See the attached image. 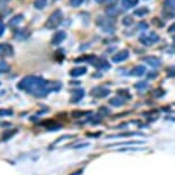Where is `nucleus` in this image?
<instances>
[{
  "label": "nucleus",
  "instance_id": "obj_12",
  "mask_svg": "<svg viewBox=\"0 0 175 175\" xmlns=\"http://www.w3.org/2000/svg\"><path fill=\"white\" fill-rule=\"evenodd\" d=\"M143 61H144L147 64H149L150 66H152V68H158V66L162 64V61L157 56H146L143 59Z\"/></svg>",
  "mask_w": 175,
  "mask_h": 175
},
{
  "label": "nucleus",
  "instance_id": "obj_36",
  "mask_svg": "<svg viewBox=\"0 0 175 175\" xmlns=\"http://www.w3.org/2000/svg\"><path fill=\"white\" fill-rule=\"evenodd\" d=\"M173 40H174V41H175V36H174V37H173Z\"/></svg>",
  "mask_w": 175,
  "mask_h": 175
},
{
  "label": "nucleus",
  "instance_id": "obj_9",
  "mask_svg": "<svg viewBox=\"0 0 175 175\" xmlns=\"http://www.w3.org/2000/svg\"><path fill=\"white\" fill-rule=\"evenodd\" d=\"M66 38V33L64 32V31H56V32L54 33L53 38H52V45H54V46H57V45H59V44L62 43V41H64Z\"/></svg>",
  "mask_w": 175,
  "mask_h": 175
},
{
  "label": "nucleus",
  "instance_id": "obj_28",
  "mask_svg": "<svg viewBox=\"0 0 175 175\" xmlns=\"http://www.w3.org/2000/svg\"><path fill=\"white\" fill-rule=\"evenodd\" d=\"M83 1L84 0H71V5H72L73 7H78L83 3Z\"/></svg>",
  "mask_w": 175,
  "mask_h": 175
},
{
  "label": "nucleus",
  "instance_id": "obj_30",
  "mask_svg": "<svg viewBox=\"0 0 175 175\" xmlns=\"http://www.w3.org/2000/svg\"><path fill=\"white\" fill-rule=\"evenodd\" d=\"M168 76H169V77H175V66H172V68H169Z\"/></svg>",
  "mask_w": 175,
  "mask_h": 175
},
{
  "label": "nucleus",
  "instance_id": "obj_32",
  "mask_svg": "<svg viewBox=\"0 0 175 175\" xmlns=\"http://www.w3.org/2000/svg\"><path fill=\"white\" fill-rule=\"evenodd\" d=\"M139 28H140V29H142V30H147L149 27H148V24H147V23H144V22H141V23L139 24Z\"/></svg>",
  "mask_w": 175,
  "mask_h": 175
},
{
  "label": "nucleus",
  "instance_id": "obj_8",
  "mask_svg": "<svg viewBox=\"0 0 175 175\" xmlns=\"http://www.w3.org/2000/svg\"><path fill=\"white\" fill-rule=\"evenodd\" d=\"M71 102L72 103H77L79 102V101H81L83 100V97L85 96V92H84L83 88H75L71 90Z\"/></svg>",
  "mask_w": 175,
  "mask_h": 175
},
{
  "label": "nucleus",
  "instance_id": "obj_11",
  "mask_svg": "<svg viewBox=\"0 0 175 175\" xmlns=\"http://www.w3.org/2000/svg\"><path fill=\"white\" fill-rule=\"evenodd\" d=\"M120 13H121V9H120V8H119L117 5H110V6L106 9V16L111 17V18H112V17L118 16Z\"/></svg>",
  "mask_w": 175,
  "mask_h": 175
},
{
  "label": "nucleus",
  "instance_id": "obj_3",
  "mask_svg": "<svg viewBox=\"0 0 175 175\" xmlns=\"http://www.w3.org/2000/svg\"><path fill=\"white\" fill-rule=\"evenodd\" d=\"M96 25H99L106 33H112L115 31L113 20L109 16H99L96 18Z\"/></svg>",
  "mask_w": 175,
  "mask_h": 175
},
{
  "label": "nucleus",
  "instance_id": "obj_24",
  "mask_svg": "<svg viewBox=\"0 0 175 175\" xmlns=\"http://www.w3.org/2000/svg\"><path fill=\"white\" fill-rule=\"evenodd\" d=\"M17 133V131L16 129H13V131H9V132H6L5 134L3 135V137H1V140L3 141H7V140H9L10 137H13L15 134Z\"/></svg>",
  "mask_w": 175,
  "mask_h": 175
},
{
  "label": "nucleus",
  "instance_id": "obj_22",
  "mask_svg": "<svg viewBox=\"0 0 175 175\" xmlns=\"http://www.w3.org/2000/svg\"><path fill=\"white\" fill-rule=\"evenodd\" d=\"M33 5H34V7H36L37 9H43V8L46 7L47 0H36Z\"/></svg>",
  "mask_w": 175,
  "mask_h": 175
},
{
  "label": "nucleus",
  "instance_id": "obj_18",
  "mask_svg": "<svg viewBox=\"0 0 175 175\" xmlns=\"http://www.w3.org/2000/svg\"><path fill=\"white\" fill-rule=\"evenodd\" d=\"M133 14H134L135 16L142 17V16H144V15H147V14H149V9L147 7H140V8L134 10V13Z\"/></svg>",
  "mask_w": 175,
  "mask_h": 175
},
{
  "label": "nucleus",
  "instance_id": "obj_16",
  "mask_svg": "<svg viewBox=\"0 0 175 175\" xmlns=\"http://www.w3.org/2000/svg\"><path fill=\"white\" fill-rule=\"evenodd\" d=\"M85 61H87V62L89 63H94L96 61V56L95 55H84V56H80L78 57V59H75V62L78 63V62H85Z\"/></svg>",
  "mask_w": 175,
  "mask_h": 175
},
{
  "label": "nucleus",
  "instance_id": "obj_13",
  "mask_svg": "<svg viewBox=\"0 0 175 175\" xmlns=\"http://www.w3.org/2000/svg\"><path fill=\"white\" fill-rule=\"evenodd\" d=\"M87 72V69L85 66H77V68H73L71 69V71L69 72V75L73 78H77V77H80L85 75Z\"/></svg>",
  "mask_w": 175,
  "mask_h": 175
},
{
  "label": "nucleus",
  "instance_id": "obj_25",
  "mask_svg": "<svg viewBox=\"0 0 175 175\" xmlns=\"http://www.w3.org/2000/svg\"><path fill=\"white\" fill-rule=\"evenodd\" d=\"M136 89H139V90H146L148 88V83L147 81H139V83H136L134 85Z\"/></svg>",
  "mask_w": 175,
  "mask_h": 175
},
{
  "label": "nucleus",
  "instance_id": "obj_4",
  "mask_svg": "<svg viewBox=\"0 0 175 175\" xmlns=\"http://www.w3.org/2000/svg\"><path fill=\"white\" fill-rule=\"evenodd\" d=\"M159 41V36L155 32H150L149 34H142L140 37V43L144 46H151Z\"/></svg>",
  "mask_w": 175,
  "mask_h": 175
},
{
  "label": "nucleus",
  "instance_id": "obj_5",
  "mask_svg": "<svg viewBox=\"0 0 175 175\" xmlns=\"http://www.w3.org/2000/svg\"><path fill=\"white\" fill-rule=\"evenodd\" d=\"M110 94V89L106 88V87H94V88L90 90V95L94 96V97H99V99H103V97H106V96Z\"/></svg>",
  "mask_w": 175,
  "mask_h": 175
},
{
  "label": "nucleus",
  "instance_id": "obj_10",
  "mask_svg": "<svg viewBox=\"0 0 175 175\" xmlns=\"http://www.w3.org/2000/svg\"><path fill=\"white\" fill-rule=\"evenodd\" d=\"M93 65L99 70H109L111 68L110 63L104 59H96V61L93 63Z\"/></svg>",
  "mask_w": 175,
  "mask_h": 175
},
{
  "label": "nucleus",
  "instance_id": "obj_15",
  "mask_svg": "<svg viewBox=\"0 0 175 175\" xmlns=\"http://www.w3.org/2000/svg\"><path fill=\"white\" fill-rule=\"evenodd\" d=\"M139 3V0H121V5L124 9H131Z\"/></svg>",
  "mask_w": 175,
  "mask_h": 175
},
{
  "label": "nucleus",
  "instance_id": "obj_29",
  "mask_svg": "<svg viewBox=\"0 0 175 175\" xmlns=\"http://www.w3.org/2000/svg\"><path fill=\"white\" fill-rule=\"evenodd\" d=\"M158 76V73L156 72V71H153V72H150V73H148V79H155L156 77Z\"/></svg>",
  "mask_w": 175,
  "mask_h": 175
},
{
  "label": "nucleus",
  "instance_id": "obj_7",
  "mask_svg": "<svg viewBox=\"0 0 175 175\" xmlns=\"http://www.w3.org/2000/svg\"><path fill=\"white\" fill-rule=\"evenodd\" d=\"M129 57V52L127 49H124V50H120L118 53H116L115 55L112 56V62L113 63H121L124 61Z\"/></svg>",
  "mask_w": 175,
  "mask_h": 175
},
{
  "label": "nucleus",
  "instance_id": "obj_19",
  "mask_svg": "<svg viewBox=\"0 0 175 175\" xmlns=\"http://www.w3.org/2000/svg\"><path fill=\"white\" fill-rule=\"evenodd\" d=\"M124 102H125V101H124L121 97H119V96H116V97H113V99H111L109 101L110 104L113 106H121L122 104H124Z\"/></svg>",
  "mask_w": 175,
  "mask_h": 175
},
{
  "label": "nucleus",
  "instance_id": "obj_27",
  "mask_svg": "<svg viewBox=\"0 0 175 175\" xmlns=\"http://www.w3.org/2000/svg\"><path fill=\"white\" fill-rule=\"evenodd\" d=\"M164 94H165V92H164L162 88H157L155 92H153V95H155L156 97H162Z\"/></svg>",
  "mask_w": 175,
  "mask_h": 175
},
{
  "label": "nucleus",
  "instance_id": "obj_35",
  "mask_svg": "<svg viewBox=\"0 0 175 175\" xmlns=\"http://www.w3.org/2000/svg\"><path fill=\"white\" fill-rule=\"evenodd\" d=\"M96 1H97V3H103L104 0H96Z\"/></svg>",
  "mask_w": 175,
  "mask_h": 175
},
{
  "label": "nucleus",
  "instance_id": "obj_34",
  "mask_svg": "<svg viewBox=\"0 0 175 175\" xmlns=\"http://www.w3.org/2000/svg\"><path fill=\"white\" fill-rule=\"evenodd\" d=\"M80 173H81V172H77V173H73V174H72V175H79V174H80Z\"/></svg>",
  "mask_w": 175,
  "mask_h": 175
},
{
  "label": "nucleus",
  "instance_id": "obj_21",
  "mask_svg": "<svg viewBox=\"0 0 175 175\" xmlns=\"http://www.w3.org/2000/svg\"><path fill=\"white\" fill-rule=\"evenodd\" d=\"M133 23H134V18H133V16H131V15H126V16L122 18V24H124L125 27H131Z\"/></svg>",
  "mask_w": 175,
  "mask_h": 175
},
{
  "label": "nucleus",
  "instance_id": "obj_6",
  "mask_svg": "<svg viewBox=\"0 0 175 175\" xmlns=\"http://www.w3.org/2000/svg\"><path fill=\"white\" fill-rule=\"evenodd\" d=\"M14 54V48L10 44H0V57H9Z\"/></svg>",
  "mask_w": 175,
  "mask_h": 175
},
{
  "label": "nucleus",
  "instance_id": "obj_31",
  "mask_svg": "<svg viewBox=\"0 0 175 175\" xmlns=\"http://www.w3.org/2000/svg\"><path fill=\"white\" fill-rule=\"evenodd\" d=\"M3 32H5V24H3V22L0 21V37L3 36Z\"/></svg>",
  "mask_w": 175,
  "mask_h": 175
},
{
  "label": "nucleus",
  "instance_id": "obj_2",
  "mask_svg": "<svg viewBox=\"0 0 175 175\" xmlns=\"http://www.w3.org/2000/svg\"><path fill=\"white\" fill-rule=\"evenodd\" d=\"M62 21H63L62 10L56 9V10H54L53 14H52V15H50V16L47 18L45 27H46L47 29H50V30H52V29H56L59 24L62 23Z\"/></svg>",
  "mask_w": 175,
  "mask_h": 175
},
{
  "label": "nucleus",
  "instance_id": "obj_14",
  "mask_svg": "<svg viewBox=\"0 0 175 175\" xmlns=\"http://www.w3.org/2000/svg\"><path fill=\"white\" fill-rule=\"evenodd\" d=\"M131 75L132 76H135V77H141L143 76L144 73H146V68L143 65H136L134 66L132 70H131Z\"/></svg>",
  "mask_w": 175,
  "mask_h": 175
},
{
  "label": "nucleus",
  "instance_id": "obj_1",
  "mask_svg": "<svg viewBox=\"0 0 175 175\" xmlns=\"http://www.w3.org/2000/svg\"><path fill=\"white\" fill-rule=\"evenodd\" d=\"M17 88L29 93L38 99L46 97L50 92H53L52 81H47L41 77L36 76H28L21 79L17 84Z\"/></svg>",
  "mask_w": 175,
  "mask_h": 175
},
{
  "label": "nucleus",
  "instance_id": "obj_33",
  "mask_svg": "<svg viewBox=\"0 0 175 175\" xmlns=\"http://www.w3.org/2000/svg\"><path fill=\"white\" fill-rule=\"evenodd\" d=\"M168 32L169 33H174L175 32V22L171 25V27L168 28Z\"/></svg>",
  "mask_w": 175,
  "mask_h": 175
},
{
  "label": "nucleus",
  "instance_id": "obj_26",
  "mask_svg": "<svg viewBox=\"0 0 175 175\" xmlns=\"http://www.w3.org/2000/svg\"><path fill=\"white\" fill-rule=\"evenodd\" d=\"M10 116H13V110L0 109V117H10Z\"/></svg>",
  "mask_w": 175,
  "mask_h": 175
},
{
  "label": "nucleus",
  "instance_id": "obj_23",
  "mask_svg": "<svg viewBox=\"0 0 175 175\" xmlns=\"http://www.w3.org/2000/svg\"><path fill=\"white\" fill-rule=\"evenodd\" d=\"M164 7H165L166 9L175 10V0H165Z\"/></svg>",
  "mask_w": 175,
  "mask_h": 175
},
{
  "label": "nucleus",
  "instance_id": "obj_17",
  "mask_svg": "<svg viewBox=\"0 0 175 175\" xmlns=\"http://www.w3.org/2000/svg\"><path fill=\"white\" fill-rule=\"evenodd\" d=\"M23 20H24V16L22 15V14L15 15V16L9 21V25L10 27H16V25H18V24H20Z\"/></svg>",
  "mask_w": 175,
  "mask_h": 175
},
{
  "label": "nucleus",
  "instance_id": "obj_20",
  "mask_svg": "<svg viewBox=\"0 0 175 175\" xmlns=\"http://www.w3.org/2000/svg\"><path fill=\"white\" fill-rule=\"evenodd\" d=\"M9 70H10V66L6 61H0V75L8 72Z\"/></svg>",
  "mask_w": 175,
  "mask_h": 175
}]
</instances>
